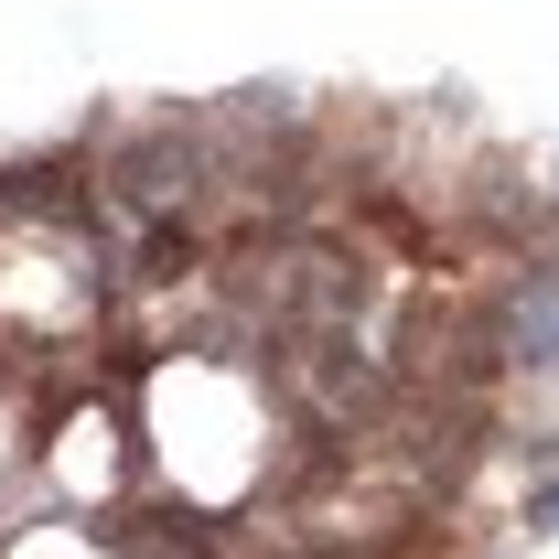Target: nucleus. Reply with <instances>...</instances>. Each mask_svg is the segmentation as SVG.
Listing matches in <instances>:
<instances>
[{"label":"nucleus","instance_id":"f257e3e1","mask_svg":"<svg viewBox=\"0 0 559 559\" xmlns=\"http://www.w3.org/2000/svg\"><path fill=\"white\" fill-rule=\"evenodd\" d=\"M516 355H527V366H559V280L549 270L516 290Z\"/></svg>","mask_w":559,"mask_h":559},{"label":"nucleus","instance_id":"f03ea898","mask_svg":"<svg viewBox=\"0 0 559 559\" xmlns=\"http://www.w3.org/2000/svg\"><path fill=\"white\" fill-rule=\"evenodd\" d=\"M527 527H559V485H549V495H538V506H527Z\"/></svg>","mask_w":559,"mask_h":559}]
</instances>
